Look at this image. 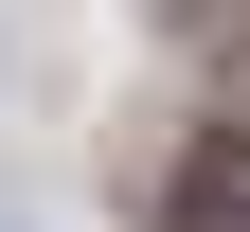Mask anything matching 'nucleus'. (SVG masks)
I'll return each instance as SVG.
<instances>
[{"mask_svg":"<svg viewBox=\"0 0 250 232\" xmlns=\"http://www.w3.org/2000/svg\"><path fill=\"white\" fill-rule=\"evenodd\" d=\"M179 232H250V143H214L197 179H179Z\"/></svg>","mask_w":250,"mask_h":232,"instance_id":"1","label":"nucleus"}]
</instances>
